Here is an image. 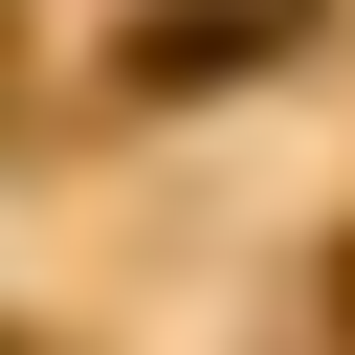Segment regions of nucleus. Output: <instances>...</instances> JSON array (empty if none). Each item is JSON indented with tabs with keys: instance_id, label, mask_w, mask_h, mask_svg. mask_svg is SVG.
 Returning a JSON list of instances; mask_svg holds the SVG:
<instances>
[{
	"instance_id": "obj_1",
	"label": "nucleus",
	"mask_w": 355,
	"mask_h": 355,
	"mask_svg": "<svg viewBox=\"0 0 355 355\" xmlns=\"http://www.w3.org/2000/svg\"><path fill=\"white\" fill-rule=\"evenodd\" d=\"M311 44V0H155L133 22V89H244V67H288Z\"/></svg>"
},
{
	"instance_id": "obj_2",
	"label": "nucleus",
	"mask_w": 355,
	"mask_h": 355,
	"mask_svg": "<svg viewBox=\"0 0 355 355\" xmlns=\"http://www.w3.org/2000/svg\"><path fill=\"white\" fill-rule=\"evenodd\" d=\"M333 355H355V244H333Z\"/></svg>"
}]
</instances>
